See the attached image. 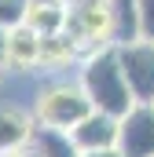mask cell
<instances>
[{
  "mask_svg": "<svg viewBox=\"0 0 154 157\" xmlns=\"http://www.w3.org/2000/svg\"><path fill=\"white\" fill-rule=\"evenodd\" d=\"M81 88L92 102V110H103L110 117H125L136 99H132V88L121 73V62H117V44L114 48H103V51H92L81 59Z\"/></svg>",
  "mask_w": 154,
  "mask_h": 157,
  "instance_id": "1",
  "label": "cell"
},
{
  "mask_svg": "<svg viewBox=\"0 0 154 157\" xmlns=\"http://www.w3.org/2000/svg\"><path fill=\"white\" fill-rule=\"evenodd\" d=\"M88 113H92V102H88L81 80H48L37 91V102H33L37 124L63 128V132H74Z\"/></svg>",
  "mask_w": 154,
  "mask_h": 157,
  "instance_id": "2",
  "label": "cell"
},
{
  "mask_svg": "<svg viewBox=\"0 0 154 157\" xmlns=\"http://www.w3.org/2000/svg\"><path fill=\"white\" fill-rule=\"evenodd\" d=\"M66 33L81 48V55L114 48V15L107 0H88V4H74L66 7Z\"/></svg>",
  "mask_w": 154,
  "mask_h": 157,
  "instance_id": "3",
  "label": "cell"
},
{
  "mask_svg": "<svg viewBox=\"0 0 154 157\" xmlns=\"http://www.w3.org/2000/svg\"><path fill=\"white\" fill-rule=\"evenodd\" d=\"M117 62L121 73L132 88L136 102H154V40H128L117 44Z\"/></svg>",
  "mask_w": 154,
  "mask_h": 157,
  "instance_id": "4",
  "label": "cell"
},
{
  "mask_svg": "<svg viewBox=\"0 0 154 157\" xmlns=\"http://www.w3.org/2000/svg\"><path fill=\"white\" fill-rule=\"evenodd\" d=\"M117 150L125 157H154V106L151 102H136L121 117Z\"/></svg>",
  "mask_w": 154,
  "mask_h": 157,
  "instance_id": "5",
  "label": "cell"
},
{
  "mask_svg": "<svg viewBox=\"0 0 154 157\" xmlns=\"http://www.w3.org/2000/svg\"><path fill=\"white\" fill-rule=\"evenodd\" d=\"M70 135H74V143H77L81 154L110 150V146H117V135H121V117H110V113H103V110H92Z\"/></svg>",
  "mask_w": 154,
  "mask_h": 157,
  "instance_id": "6",
  "label": "cell"
},
{
  "mask_svg": "<svg viewBox=\"0 0 154 157\" xmlns=\"http://www.w3.org/2000/svg\"><path fill=\"white\" fill-rule=\"evenodd\" d=\"M40 40L44 37L26 22L7 29V70H18V73L40 70Z\"/></svg>",
  "mask_w": 154,
  "mask_h": 157,
  "instance_id": "7",
  "label": "cell"
},
{
  "mask_svg": "<svg viewBox=\"0 0 154 157\" xmlns=\"http://www.w3.org/2000/svg\"><path fill=\"white\" fill-rule=\"evenodd\" d=\"M33 128H37V117L18 110V106H0V154L22 146L33 139Z\"/></svg>",
  "mask_w": 154,
  "mask_h": 157,
  "instance_id": "8",
  "label": "cell"
},
{
  "mask_svg": "<svg viewBox=\"0 0 154 157\" xmlns=\"http://www.w3.org/2000/svg\"><path fill=\"white\" fill-rule=\"evenodd\" d=\"M84 55H81V48H77L70 33L63 29V33H48V37L40 40V70H66L70 62H81Z\"/></svg>",
  "mask_w": 154,
  "mask_h": 157,
  "instance_id": "9",
  "label": "cell"
},
{
  "mask_svg": "<svg viewBox=\"0 0 154 157\" xmlns=\"http://www.w3.org/2000/svg\"><path fill=\"white\" fill-rule=\"evenodd\" d=\"M26 26H33L40 37L63 33V29H66V4H63V0H30Z\"/></svg>",
  "mask_w": 154,
  "mask_h": 157,
  "instance_id": "10",
  "label": "cell"
},
{
  "mask_svg": "<svg viewBox=\"0 0 154 157\" xmlns=\"http://www.w3.org/2000/svg\"><path fill=\"white\" fill-rule=\"evenodd\" d=\"M110 4V15H114V44H128V40H140V7L136 0H107Z\"/></svg>",
  "mask_w": 154,
  "mask_h": 157,
  "instance_id": "11",
  "label": "cell"
},
{
  "mask_svg": "<svg viewBox=\"0 0 154 157\" xmlns=\"http://www.w3.org/2000/svg\"><path fill=\"white\" fill-rule=\"evenodd\" d=\"M33 143L40 146L44 157H81L74 135L63 132V128H48V124H37L33 128Z\"/></svg>",
  "mask_w": 154,
  "mask_h": 157,
  "instance_id": "12",
  "label": "cell"
},
{
  "mask_svg": "<svg viewBox=\"0 0 154 157\" xmlns=\"http://www.w3.org/2000/svg\"><path fill=\"white\" fill-rule=\"evenodd\" d=\"M26 15H30V0H0V26L4 29L22 26Z\"/></svg>",
  "mask_w": 154,
  "mask_h": 157,
  "instance_id": "13",
  "label": "cell"
},
{
  "mask_svg": "<svg viewBox=\"0 0 154 157\" xmlns=\"http://www.w3.org/2000/svg\"><path fill=\"white\" fill-rule=\"evenodd\" d=\"M140 7V33L143 40H154V0H136Z\"/></svg>",
  "mask_w": 154,
  "mask_h": 157,
  "instance_id": "14",
  "label": "cell"
},
{
  "mask_svg": "<svg viewBox=\"0 0 154 157\" xmlns=\"http://www.w3.org/2000/svg\"><path fill=\"white\" fill-rule=\"evenodd\" d=\"M0 157H44L40 154V146L30 139V143H22V146H15V150H7V154H0Z\"/></svg>",
  "mask_w": 154,
  "mask_h": 157,
  "instance_id": "15",
  "label": "cell"
},
{
  "mask_svg": "<svg viewBox=\"0 0 154 157\" xmlns=\"http://www.w3.org/2000/svg\"><path fill=\"white\" fill-rule=\"evenodd\" d=\"M0 70H7V29L0 26Z\"/></svg>",
  "mask_w": 154,
  "mask_h": 157,
  "instance_id": "16",
  "label": "cell"
},
{
  "mask_svg": "<svg viewBox=\"0 0 154 157\" xmlns=\"http://www.w3.org/2000/svg\"><path fill=\"white\" fill-rule=\"evenodd\" d=\"M81 157H125L117 146H110V150H92V154H81Z\"/></svg>",
  "mask_w": 154,
  "mask_h": 157,
  "instance_id": "17",
  "label": "cell"
},
{
  "mask_svg": "<svg viewBox=\"0 0 154 157\" xmlns=\"http://www.w3.org/2000/svg\"><path fill=\"white\" fill-rule=\"evenodd\" d=\"M63 4H66V7H74V4H88V0H63Z\"/></svg>",
  "mask_w": 154,
  "mask_h": 157,
  "instance_id": "18",
  "label": "cell"
},
{
  "mask_svg": "<svg viewBox=\"0 0 154 157\" xmlns=\"http://www.w3.org/2000/svg\"><path fill=\"white\" fill-rule=\"evenodd\" d=\"M151 106H154V102H151Z\"/></svg>",
  "mask_w": 154,
  "mask_h": 157,
  "instance_id": "19",
  "label": "cell"
}]
</instances>
